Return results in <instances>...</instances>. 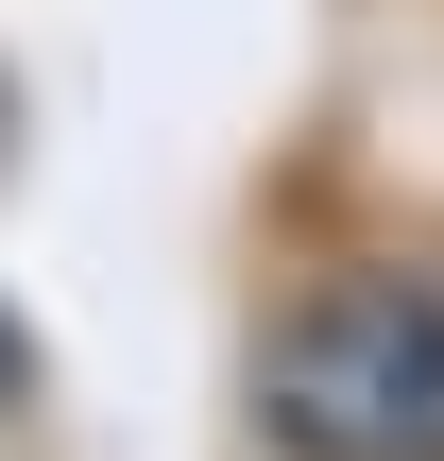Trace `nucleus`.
Wrapping results in <instances>:
<instances>
[{"mask_svg":"<svg viewBox=\"0 0 444 461\" xmlns=\"http://www.w3.org/2000/svg\"><path fill=\"white\" fill-rule=\"evenodd\" d=\"M257 411L291 461H444V274H325L274 325Z\"/></svg>","mask_w":444,"mask_h":461,"instance_id":"1","label":"nucleus"}]
</instances>
